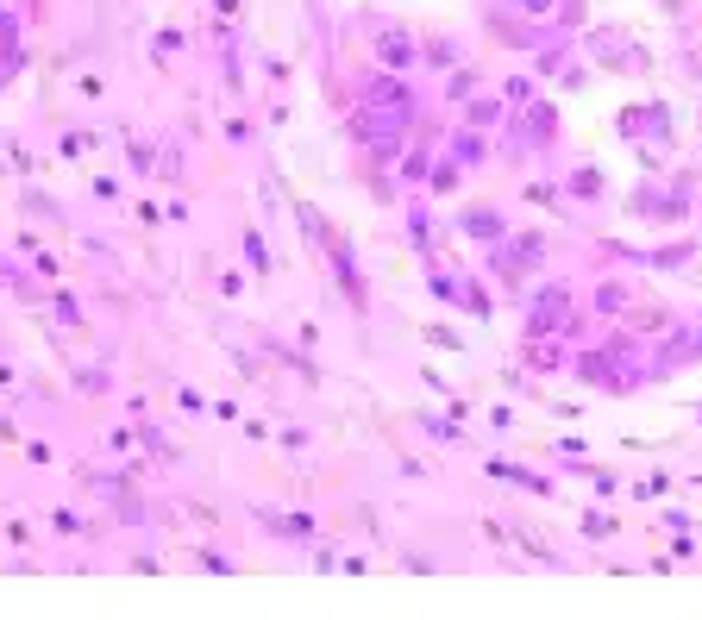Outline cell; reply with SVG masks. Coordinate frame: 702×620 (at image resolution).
<instances>
[{
  "label": "cell",
  "instance_id": "cell-9",
  "mask_svg": "<svg viewBox=\"0 0 702 620\" xmlns=\"http://www.w3.org/2000/svg\"><path fill=\"white\" fill-rule=\"evenodd\" d=\"M427 57H433V63H452L458 44H452V38H427Z\"/></svg>",
  "mask_w": 702,
  "mask_h": 620
},
{
  "label": "cell",
  "instance_id": "cell-1",
  "mask_svg": "<svg viewBox=\"0 0 702 620\" xmlns=\"http://www.w3.org/2000/svg\"><path fill=\"white\" fill-rule=\"evenodd\" d=\"M577 51L590 57L596 69H608V76H640V69H652V57L621 26H590V32L577 38Z\"/></svg>",
  "mask_w": 702,
  "mask_h": 620
},
{
  "label": "cell",
  "instance_id": "cell-10",
  "mask_svg": "<svg viewBox=\"0 0 702 620\" xmlns=\"http://www.w3.org/2000/svg\"><path fill=\"white\" fill-rule=\"evenodd\" d=\"M696 320H702V307H696Z\"/></svg>",
  "mask_w": 702,
  "mask_h": 620
},
{
  "label": "cell",
  "instance_id": "cell-6",
  "mask_svg": "<svg viewBox=\"0 0 702 620\" xmlns=\"http://www.w3.org/2000/svg\"><path fill=\"white\" fill-rule=\"evenodd\" d=\"M508 113V101H502V94H477V101L471 107H464V126H477V132H489V126H496V119Z\"/></svg>",
  "mask_w": 702,
  "mask_h": 620
},
{
  "label": "cell",
  "instance_id": "cell-12",
  "mask_svg": "<svg viewBox=\"0 0 702 620\" xmlns=\"http://www.w3.org/2000/svg\"><path fill=\"white\" fill-rule=\"evenodd\" d=\"M696 119H702V107H696Z\"/></svg>",
  "mask_w": 702,
  "mask_h": 620
},
{
  "label": "cell",
  "instance_id": "cell-11",
  "mask_svg": "<svg viewBox=\"0 0 702 620\" xmlns=\"http://www.w3.org/2000/svg\"><path fill=\"white\" fill-rule=\"evenodd\" d=\"M696 420H702V408H696Z\"/></svg>",
  "mask_w": 702,
  "mask_h": 620
},
{
  "label": "cell",
  "instance_id": "cell-8",
  "mask_svg": "<svg viewBox=\"0 0 702 620\" xmlns=\"http://www.w3.org/2000/svg\"><path fill=\"white\" fill-rule=\"evenodd\" d=\"M583 533H590V539H615V520H608V514H583Z\"/></svg>",
  "mask_w": 702,
  "mask_h": 620
},
{
  "label": "cell",
  "instance_id": "cell-5",
  "mask_svg": "<svg viewBox=\"0 0 702 620\" xmlns=\"http://www.w3.org/2000/svg\"><path fill=\"white\" fill-rule=\"evenodd\" d=\"M558 188H565V201H583V207H596L608 195V176L596 170V163H577V170L558 176Z\"/></svg>",
  "mask_w": 702,
  "mask_h": 620
},
{
  "label": "cell",
  "instance_id": "cell-7",
  "mask_svg": "<svg viewBox=\"0 0 702 620\" xmlns=\"http://www.w3.org/2000/svg\"><path fill=\"white\" fill-rule=\"evenodd\" d=\"M483 151H489V138H483L477 126H464V132L452 138V157L464 163V170H471V163H483Z\"/></svg>",
  "mask_w": 702,
  "mask_h": 620
},
{
  "label": "cell",
  "instance_id": "cell-2",
  "mask_svg": "<svg viewBox=\"0 0 702 620\" xmlns=\"http://www.w3.org/2000/svg\"><path fill=\"white\" fill-rule=\"evenodd\" d=\"M577 320V295H571V282H546L540 295H533L527 307V339H558Z\"/></svg>",
  "mask_w": 702,
  "mask_h": 620
},
{
  "label": "cell",
  "instance_id": "cell-3",
  "mask_svg": "<svg viewBox=\"0 0 702 620\" xmlns=\"http://www.w3.org/2000/svg\"><path fill=\"white\" fill-rule=\"evenodd\" d=\"M627 307H634V282L627 276H602L590 289V314L596 320H627Z\"/></svg>",
  "mask_w": 702,
  "mask_h": 620
},
{
  "label": "cell",
  "instance_id": "cell-4",
  "mask_svg": "<svg viewBox=\"0 0 702 620\" xmlns=\"http://www.w3.org/2000/svg\"><path fill=\"white\" fill-rule=\"evenodd\" d=\"M696 251H702V238H665V245L640 251V264L646 270H696Z\"/></svg>",
  "mask_w": 702,
  "mask_h": 620
}]
</instances>
